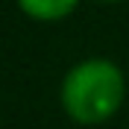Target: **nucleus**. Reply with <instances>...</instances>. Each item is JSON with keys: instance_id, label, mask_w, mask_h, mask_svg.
<instances>
[{"instance_id": "f03ea898", "label": "nucleus", "mask_w": 129, "mask_h": 129, "mask_svg": "<svg viewBox=\"0 0 129 129\" xmlns=\"http://www.w3.org/2000/svg\"><path fill=\"white\" fill-rule=\"evenodd\" d=\"M18 6L32 21L53 24V21H64L73 9L79 6V0H18Z\"/></svg>"}, {"instance_id": "f257e3e1", "label": "nucleus", "mask_w": 129, "mask_h": 129, "mask_svg": "<svg viewBox=\"0 0 129 129\" xmlns=\"http://www.w3.org/2000/svg\"><path fill=\"white\" fill-rule=\"evenodd\" d=\"M126 79L109 59H85L73 64L62 79V109L68 117L85 126L109 120L123 106Z\"/></svg>"}, {"instance_id": "7ed1b4c3", "label": "nucleus", "mask_w": 129, "mask_h": 129, "mask_svg": "<svg viewBox=\"0 0 129 129\" xmlns=\"http://www.w3.org/2000/svg\"><path fill=\"white\" fill-rule=\"evenodd\" d=\"M103 3H120V0H103Z\"/></svg>"}]
</instances>
